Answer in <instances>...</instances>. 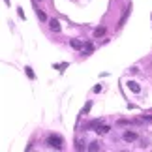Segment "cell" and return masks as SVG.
<instances>
[{"mask_svg":"<svg viewBox=\"0 0 152 152\" xmlns=\"http://www.w3.org/2000/svg\"><path fill=\"white\" fill-rule=\"evenodd\" d=\"M62 137L60 135H49V139H47V145H49V147L51 148H58V150H60L62 148Z\"/></svg>","mask_w":152,"mask_h":152,"instance_id":"1","label":"cell"},{"mask_svg":"<svg viewBox=\"0 0 152 152\" xmlns=\"http://www.w3.org/2000/svg\"><path fill=\"white\" fill-rule=\"evenodd\" d=\"M128 88H130L132 92H135V94H139V92H141V86H139L135 81H130V83H128Z\"/></svg>","mask_w":152,"mask_h":152,"instance_id":"2","label":"cell"},{"mask_svg":"<svg viewBox=\"0 0 152 152\" xmlns=\"http://www.w3.org/2000/svg\"><path fill=\"white\" fill-rule=\"evenodd\" d=\"M135 139H137V133H135V132H126V133H124V141L132 143V141H135Z\"/></svg>","mask_w":152,"mask_h":152,"instance_id":"3","label":"cell"},{"mask_svg":"<svg viewBox=\"0 0 152 152\" xmlns=\"http://www.w3.org/2000/svg\"><path fill=\"white\" fill-rule=\"evenodd\" d=\"M49 26H51V30L60 32V23H58L56 19H51V21H49Z\"/></svg>","mask_w":152,"mask_h":152,"instance_id":"4","label":"cell"},{"mask_svg":"<svg viewBox=\"0 0 152 152\" xmlns=\"http://www.w3.org/2000/svg\"><path fill=\"white\" fill-rule=\"evenodd\" d=\"M72 47L73 49H83L85 45H83V42H79V39H72Z\"/></svg>","mask_w":152,"mask_h":152,"instance_id":"5","label":"cell"},{"mask_svg":"<svg viewBox=\"0 0 152 152\" xmlns=\"http://www.w3.org/2000/svg\"><path fill=\"white\" fill-rule=\"evenodd\" d=\"M109 130H111L109 126H98V130H96V132H98V133H102V135H105V133H107Z\"/></svg>","mask_w":152,"mask_h":152,"instance_id":"6","label":"cell"},{"mask_svg":"<svg viewBox=\"0 0 152 152\" xmlns=\"http://www.w3.org/2000/svg\"><path fill=\"white\" fill-rule=\"evenodd\" d=\"M88 150H90V152H96V150H100V143H90Z\"/></svg>","mask_w":152,"mask_h":152,"instance_id":"7","label":"cell"},{"mask_svg":"<svg viewBox=\"0 0 152 152\" xmlns=\"http://www.w3.org/2000/svg\"><path fill=\"white\" fill-rule=\"evenodd\" d=\"M103 34H105V28H96V30H94V36H96V38L103 36Z\"/></svg>","mask_w":152,"mask_h":152,"instance_id":"8","label":"cell"},{"mask_svg":"<svg viewBox=\"0 0 152 152\" xmlns=\"http://www.w3.org/2000/svg\"><path fill=\"white\" fill-rule=\"evenodd\" d=\"M26 75H28L30 79H34V77H36V75H34V72H32V68H26Z\"/></svg>","mask_w":152,"mask_h":152,"instance_id":"9","label":"cell"},{"mask_svg":"<svg viewBox=\"0 0 152 152\" xmlns=\"http://www.w3.org/2000/svg\"><path fill=\"white\" fill-rule=\"evenodd\" d=\"M38 17H39V21H45V19H47L45 13H43V11H39V10H38Z\"/></svg>","mask_w":152,"mask_h":152,"instance_id":"10","label":"cell"},{"mask_svg":"<svg viewBox=\"0 0 152 152\" xmlns=\"http://www.w3.org/2000/svg\"><path fill=\"white\" fill-rule=\"evenodd\" d=\"M92 49H94V47H92L90 43H86V53H92Z\"/></svg>","mask_w":152,"mask_h":152,"instance_id":"11","label":"cell"},{"mask_svg":"<svg viewBox=\"0 0 152 152\" xmlns=\"http://www.w3.org/2000/svg\"><path fill=\"white\" fill-rule=\"evenodd\" d=\"M94 92H102V85H96L94 86Z\"/></svg>","mask_w":152,"mask_h":152,"instance_id":"12","label":"cell"}]
</instances>
